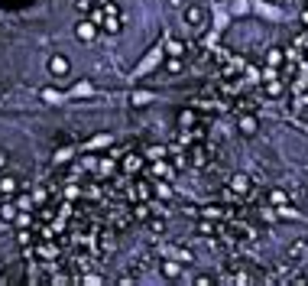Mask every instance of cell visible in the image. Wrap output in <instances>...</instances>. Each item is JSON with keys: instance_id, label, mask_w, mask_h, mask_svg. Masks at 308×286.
Here are the masks:
<instances>
[{"instance_id": "cell-1", "label": "cell", "mask_w": 308, "mask_h": 286, "mask_svg": "<svg viewBox=\"0 0 308 286\" xmlns=\"http://www.w3.org/2000/svg\"><path fill=\"white\" fill-rule=\"evenodd\" d=\"M227 189L244 198V195H250V192H253V182H250L246 176H231V179H227Z\"/></svg>"}, {"instance_id": "cell-2", "label": "cell", "mask_w": 308, "mask_h": 286, "mask_svg": "<svg viewBox=\"0 0 308 286\" xmlns=\"http://www.w3.org/2000/svg\"><path fill=\"white\" fill-rule=\"evenodd\" d=\"M185 26H191V30L204 26V10L201 7H185Z\"/></svg>"}, {"instance_id": "cell-3", "label": "cell", "mask_w": 308, "mask_h": 286, "mask_svg": "<svg viewBox=\"0 0 308 286\" xmlns=\"http://www.w3.org/2000/svg\"><path fill=\"white\" fill-rule=\"evenodd\" d=\"M302 257H308V238H298L289 244V260H302Z\"/></svg>"}, {"instance_id": "cell-4", "label": "cell", "mask_w": 308, "mask_h": 286, "mask_svg": "<svg viewBox=\"0 0 308 286\" xmlns=\"http://www.w3.org/2000/svg\"><path fill=\"white\" fill-rule=\"evenodd\" d=\"M237 127H240V133H244V137H253L256 127H260V121H256L253 114H244V117L237 121Z\"/></svg>"}, {"instance_id": "cell-5", "label": "cell", "mask_w": 308, "mask_h": 286, "mask_svg": "<svg viewBox=\"0 0 308 286\" xmlns=\"http://www.w3.org/2000/svg\"><path fill=\"white\" fill-rule=\"evenodd\" d=\"M204 218L227 221V218H231V208H224V205H208V208H204Z\"/></svg>"}, {"instance_id": "cell-6", "label": "cell", "mask_w": 308, "mask_h": 286, "mask_svg": "<svg viewBox=\"0 0 308 286\" xmlns=\"http://www.w3.org/2000/svg\"><path fill=\"white\" fill-rule=\"evenodd\" d=\"M75 33H78V39H81V43H91V39H94V23H91V20H81Z\"/></svg>"}, {"instance_id": "cell-7", "label": "cell", "mask_w": 308, "mask_h": 286, "mask_svg": "<svg viewBox=\"0 0 308 286\" xmlns=\"http://www.w3.org/2000/svg\"><path fill=\"white\" fill-rule=\"evenodd\" d=\"M282 91H286V85H282L279 78H269V81L263 85V95H269V98H279Z\"/></svg>"}, {"instance_id": "cell-8", "label": "cell", "mask_w": 308, "mask_h": 286, "mask_svg": "<svg viewBox=\"0 0 308 286\" xmlns=\"http://www.w3.org/2000/svg\"><path fill=\"white\" fill-rule=\"evenodd\" d=\"M49 72H52V75H65V72H68V62H65L62 55H52V59H49Z\"/></svg>"}, {"instance_id": "cell-9", "label": "cell", "mask_w": 308, "mask_h": 286, "mask_svg": "<svg viewBox=\"0 0 308 286\" xmlns=\"http://www.w3.org/2000/svg\"><path fill=\"white\" fill-rule=\"evenodd\" d=\"M266 62H269L273 68L282 65V62H286V52H282V49H269V52H266Z\"/></svg>"}, {"instance_id": "cell-10", "label": "cell", "mask_w": 308, "mask_h": 286, "mask_svg": "<svg viewBox=\"0 0 308 286\" xmlns=\"http://www.w3.org/2000/svg\"><path fill=\"white\" fill-rule=\"evenodd\" d=\"M162 273L166 276H182V267L175 264V260H166V264H162Z\"/></svg>"}, {"instance_id": "cell-11", "label": "cell", "mask_w": 308, "mask_h": 286, "mask_svg": "<svg viewBox=\"0 0 308 286\" xmlns=\"http://www.w3.org/2000/svg\"><path fill=\"white\" fill-rule=\"evenodd\" d=\"M0 192H3V195H13V192H16V179H0Z\"/></svg>"}, {"instance_id": "cell-12", "label": "cell", "mask_w": 308, "mask_h": 286, "mask_svg": "<svg viewBox=\"0 0 308 286\" xmlns=\"http://www.w3.org/2000/svg\"><path fill=\"white\" fill-rule=\"evenodd\" d=\"M75 98H81V95H94V85H88V81H81V85H75L72 88Z\"/></svg>"}, {"instance_id": "cell-13", "label": "cell", "mask_w": 308, "mask_h": 286, "mask_svg": "<svg viewBox=\"0 0 308 286\" xmlns=\"http://www.w3.org/2000/svg\"><path fill=\"white\" fill-rule=\"evenodd\" d=\"M182 65H185V62H182V55H172L169 62H166V72H172V75H175V72H182Z\"/></svg>"}, {"instance_id": "cell-14", "label": "cell", "mask_w": 308, "mask_h": 286, "mask_svg": "<svg viewBox=\"0 0 308 286\" xmlns=\"http://www.w3.org/2000/svg\"><path fill=\"white\" fill-rule=\"evenodd\" d=\"M179 127L182 130H185V127H195V114H191V111H182L179 114Z\"/></svg>"}, {"instance_id": "cell-15", "label": "cell", "mask_w": 308, "mask_h": 286, "mask_svg": "<svg viewBox=\"0 0 308 286\" xmlns=\"http://www.w3.org/2000/svg\"><path fill=\"white\" fill-rule=\"evenodd\" d=\"M260 218H263L266 224H276L279 215H276V208H260Z\"/></svg>"}, {"instance_id": "cell-16", "label": "cell", "mask_w": 308, "mask_h": 286, "mask_svg": "<svg viewBox=\"0 0 308 286\" xmlns=\"http://www.w3.org/2000/svg\"><path fill=\"white\" fill-rule=\"evenodd\" d=\"M286 198H289V192H286V189H273V192H269V202H276V205H282Z\"/></svg>"}, {"instance_id": "cell-17", "label": "cell", "mask_w": 308, "mask_h": 286, "mask_svg": "<svg viewBox=\"0 0 308 286\" xmlns=\"http://www.w3.org/2000/svg\"><path fill=\"white\" fill-rule=\"evenodd\" d=\"M104 30H107V33H120V20H117V16H110V20L104 16Z\"/></svg>"}, {"instance_id": "cell-18", "label": "cell", "mask_w": 308, "mask_h": 286, "mask_svg": "<svg viewBox=\"0 0 308 286\" xmlns=\"http://www.w3.org/2000/svg\"><path fill=\"white\" fill-rule=\"evenodd\" d=\"M0 218L13 221V218H16V208H13V205H0Z\"/></svg>"}, {"instance_id": "cell-19", "label": "cell", "mask_w": 308, "mask_h": 286, "mask_svg": "<svg viewBox=\"0 0 308 286\" xmlns=\"http://www.w3.org/2000/svg\"><path fill=\"white\" fill-rule=\"evenodd\" d=\"M146 101H153L149 91H137V95H133V104H146Z\"/></svg>"}, {"instance_id": "cell-20", "label": "cell", "mask_w": 308, "mask_h": 286, "mask_svg": "<svg viewBox=\"0 0 308 286\" xmlns=\"http://www.w3.org/2000/svg\"><path fill=\"white\" fill-rule=\"evenodd\" d=\"M208 163V159H204V150H195V153H191V166H204Z\"/></svg>"}, {"instance_id": "cell-21", "label": "cell", "mask_w": 308, "mask_h": 286, "mask_svg": "<svg viewBox=\"0 0 308 286\" xmlns=\"http://www.w3.org/2000/svg\"><path fill=\"white\" fill-rule=\"evenodd\" d=\"M169 52L172 55H182V52H185V46H182L179 39H169Z\"/></svg>"}, {"instance_id": "cell-22", "label": "cell", "mask_w": 308, "mask_h": 286, "mask_svg": "<svg viewBox=\"0 0 308 286\" xmlns=\"http://www.w3.org/2000/svg\"><path fill=\"white\" fill-rule=\"evenodd\" d=\"M43 98H46V101H62V95H59V91H52V88H46Z\"/></svg>"}, {"instance_id": "cell-23", "label": "cell", "mask_w": 308, "mask_h": 286, "mask_svg": "<svg viewBox=\"0 0 308 286\" xmlns=\"http://www.w3.org/2000/svg\"><path fill=\"white\" fill-rule=\"evenodd\" d=\"M123 166H127L130 173H133V169H139V166H143V163H139V156H130V159H127V163H123Z\"/></svg>"}, {"instance_id": "cell-24", "label": "cell", "mask_w": 308, "mask_h": 286, "mask_svg": "<svg viewBox=\"0 0 308 286\" xmlns=\"http://www.w3.org/2000/svg\"><path fill=\"white\" fill-rule=\"evenodd\" d=\"M156 195H162V198H172V189H169V186H162V182H159V186H156Z\"/></svg>"}, {"instance_id": "cell-25", "label": "cell", "mask_w": 308, "mask_h": 286, "mask_svg": "<svg viewBox=\"0 0 308 286\" xmlns=\"http://www.w3.org/2000/svg\"><path fill=\"white\" fill-rule=\"evenodd\" d=\"M137 195L139 198H149V186H146V182H137Z\"/></svg>"}, {"instance_id": "cell-26", "label": "cell", "mask_w": 308, "mask_h": 286, "mask_svg": "<svg viewBox=\"0 0 308 286\" xmlns=\"http://www.w3.org/2000/svg\"><path fill=\"white\" fill-rule=\"evenodd\" d=\"M133 215H137V218H149V208H146V205H137V208H133Z\"/></svg>"}, {"instance_id": "cell-27", "label": "cell", "mask_w": 308, "mask_h": 286, "mask_svg": "<svg viewBox=\"0 0 308 286\" xmlns=\"http://www.w3.org/2000/svg\"><path fill=\"white\" fill-rule=\"evenodd\" d=\"M149 228H153V231H159V234H162V228H166V224H162V218H153V221H149Z\"/></svg>"}, {"instance_id": "cell-28", "label": "cell", "mask_w": 308, "mask_h": 286, "mask_svg": "<svg viewBox=\"0 0 308 286\" xmlns=\"http://www.w3.org/2000/svg\"><path fill=\"white\" fill-rule=\"evenodd\" d=\"M3 163H7V156H3V153H0V166H3Z\"/></svg>"}, {"instance_id": "cell-29", "label": "cell", "mask_w": 308, "mask_h": 286, "mask_svg": "<svg viewBox=\"0 0 308 286\" xmlns=\"http://www.w3.org/2000/svg\"><path fill=\"white\" fill-rule=\"evenodd\" d=\"M302 20H305V23H308V10H305V13H302Z\"/></svg>"}]
</instances>
